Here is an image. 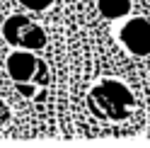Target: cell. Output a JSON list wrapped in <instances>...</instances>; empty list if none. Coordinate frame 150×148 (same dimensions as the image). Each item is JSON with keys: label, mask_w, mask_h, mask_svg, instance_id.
Instances as JSON below:
<instances>
[{"label": "cell", "mask_w": 150, "mask_h": 148, "mask_svg": "<svg viewBox=\"0 0 150 148\" xmlns=\"http://www.w3.org/2000/svg\"><path fill=\"white\" fill-rule=\"evenodd\" d=\"M87 107L102 122H124L133 112L136 100H133V92L121 80L102 78L87 92Z\"/></svg>", "instance_id": "1"}, {"label": "cell", "mask_w": 150, "mask_h": 148, "mask_svg": "<svg viewBox=\"0 0 150 148\" xmlns=\"http://www.w3.org/2000/svg\"><path fill=\"white\" fill-rule=\"evenodd\" d=\"M5 68L24 97H36V85L39 88L49 85V68L41 58L34 56V51H24V49L12 51L5 61Z\"/></svg>", "instance_id": "2"}, {"label": "cell", "mask_w": 150, "mask_h": 148, "mask_svg": "<svg viewBox=\"0 0 150 148\" xmlns=\"http://www.w3.org/2000/svg\"><path fill=\"white\" fill-rule=\"evenodd\" d=\"M3 36L15 49L24 51H41L46 46V32L41 24L32 22L27 15H10L3 22Z\"/></svg>", "instance_id": "3"}, {"label": "cell", "mask_w": 150, "mask_h": 148, "mask_svg": "<svg viewBox=\"0 0 150 148\" xmlns=\"http://www.w3.org/2000/svg\"><path fill=\"white\" fill-rule=\"evenodd\" d=\"M121 46L133 56H150V20L133 17L119 29Z\"/></svg>", "instance_id": "4"}, {"label": "cell", "mask_w": 150, "mask_h": 148, "mask_svg": "<svg viewBox=\"0 0 150 148\" xmlns=\"http://www.w3.org/2000/svg\"><path fill=\"white\" fill-rule=\"evenodd\" d=\"M97 7L107 20H121L131 12V0H97Z\"/></svg>", "instance_id": "5"}, {"label": "cell", "mask_w": 150, "mask_h": 148, "mask_svg": "<svg viewBox=\"0 0 150 148\" xmlns=\"http://www.w3.org/2000/svg\"><path fill=\"white\" fill-rule=\"evenodd\" d=\"M20 3L27 7V10H32V12H44V10H49L53 0H20Z\"/></svg>", "instance_id": "6"}, {"label": "cell", "mask_w": 150, "mask_h": 148, "mask_svg": "<svg viewBox=\"0 0 150 148\" xmlns=\"http://www.w3.org/2000/svg\"><path fill=\"white\" fill-rule=\"evenodd\" d=\"M7 119H10V107H7V105L3 102V100H0V126H3V124L7 122Z\"/></svg>", "instance_id": "7"}]
</instances>
